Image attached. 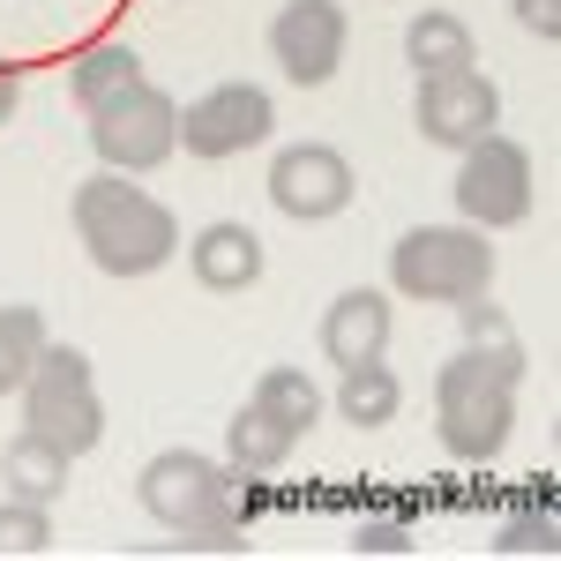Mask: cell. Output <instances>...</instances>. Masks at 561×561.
Listing matches in <instances>:
<instances>
[{"mask_svg":"<svg viewBox=\"0 0 561 561\" xmlns=\"http://www.w3.org/2000/svg\"><path fill=\"white\" fill-rule=\"evenodd\" d=\"M517 382H524V345H465L457 359H442L434 375V434L457 465H494L510 449L517 427Z\"/></svg>","mask_w":561,"mask_h":561,"instance_id":"cell-1","label":"cell"},{"mask_svg":"<svg viewBox=\"0 0 561 561\" xmlns=\"http://www.w3.org/2000/svg\"><path fill=\"white\" fill-rule=\"evenodd\" d=\"M76 240H83V255L105 270V277H150V270H165L180 255V217L150 195V187H135L128 173H98L76 187Z\"/></svg>","mask_w":561,"mask_h":561,"instance_id":"cell-2","label":"cell"},{"mask_svg":"<svg viewBox=\"0 0 561 561\" xmlns=\"http://www.w3.org/2000/svg\"><path fill=\"white\" fill-rule=\"evenodd\" d=\"M389 285L404 300H442L465 307L494 285V240L479 225H412L389 248Z\"/></svg>","mask_w":561,"mask_h":561,"instance_id":"cell-3","label":"cell"},{"mask_svg":"<svg viewBox=\"0 0 561 561\" xmlns=\"http://www.w3.org/2000/svg\"><path fill=\"white\" fill-rule=\"evenodd\" d=\"M23 427L45 434L53 449L83 457L105 442V404H98V382H90V352L76 345H45L31 382H23Z\"/></svg>","mask_w":561,"mask_h":561,"instance_id":"cell-4","label":"cell"},{"mask_svg":"<svg viewBox=\"0 0 561 561\" xmlns=\"http://www.w3.org/2000/svg\"><path fill=\"white\" fill-rule=\"evenodd\" d=\"M90 150H98L105 173H158L180 150V105L165 90L135 83L128 98H113V105L90 113Z\"/></svg>","mask_w":561,"mask_h":561,"instance_id":"cell-5","label":"cell"},{"mask_svg":"<svg viewBox=\"0 0 561 561\" xmlns=\"http://www.w3.org/2000/svg\"><path fill=\"white\" fill-rule=\"evenodd\" d=\"M457 210L479 232H510V225L531 217V158H524V142H510L502 128L479 135L465 150V165H457Z\"/></svg>","mask_w":561,"mask_h":561,"instance_id":"cell-6","label":"cell"},{"mask_svg":"<svg viewBox=\"0 0 561 561\" xmlns=\"http://www.w3.org/2000/svg\"><path fill=\"white\" fill-rule=\"evenodd\" d=\"M270 128H277V105H270L262 83H217L195 105H180V150L187 158H210V165L270 142Z\"/></svg>","mask_w":561,"mask_h":561,"instance_id":"cell-7","label":"cell"},{"mask_svg":"<svg viewBox=\"0 0 561 561\" xmlns=\"http://www.w3.org/2000/svg\"><path fill=\"white\" fill-rule=\"evenodd\" d=\"M345 38H352V23L337 0H285L270 15V60L285 68V83H300V90H322L345 68Z\"/></svg>","mask_w":561,"mask_h":561,"instance_id":"cell-8","label":"cell"},{"mask_svg":"<svg viewBox=\"0 0 561 561\" xmlns=\"http://www.w3.org/2000/svg\"><path fill=\"white\" fill-rule=\"evenodd\" d=\"M135 486H142V510L165 524V531L225 517V465L203 457V449H158Z\"/></svg>","mask_w":561,"mask_h":561,"instance_id":"cell-9","label":"cell"},{"mask_svg":"<svg viewBox=\"0 0 561 561\" xmlns=\"http://www.w3.org/2000/svg\"><path fill=\"white\" fill-rule=\"evenodd\" d=\"M502 121V90L479 68H457V76H420V98H412V128L442 142V150H472L479 135H494Z\"/></svg>","mask_w":561,"mask_h":561,"instance_id":"cell-10","label":"cell"},{"mask_svg":"<svg viewBox=\"0 0 561 561\" xmlns=\"http://www.w3.org/2000/svg\"><path fill=\"white\" fill-rule=\"evenodd\" d=\"M270 203L293 217V225L337 217L352 203L345 150H330V142H293V150H277V165H270Z\"/></svg>","mask_w":561,"mask_h":561,"instance_id":"cell-11","label":"cell"},{"mask_svg":"<svg viewBox=\"0 0 561 561\" xmlns=\"http://www.w3.org/2000/svg\"><path fill=\"white\" fill-rule=\"evenodd\" d=\"M187 270H195V285L203 293H248L262 277V240L255 225H240V217H217L203 225L195 240H187Z\"/></svg>","mask_w":561,"mask_h":561,"instance_id":"cell-12","label":"cell"},{"mask_svg":"<svg viewBox=\"0 0 561 561\" xmlns=\"http://www.w3.org/2000/svg\"><path fill=\"white\" fill-rule=\"evenodd\" d=\"M389 352V300L382 293H337L330 314H322V359H337V367H367V359H382Z\"/></svg>","mask_w":561,"mask_h":561,"instance_id":"cell-13","label":"cell"},{"mask_svg":"<svg viewBox=\"0 0 561 561\" xmlns=\"http://www.w3.org/2000/svg\"><path fill=\"white\" fill-rule=\"evenodd\" d=\"M68 449H53L45 434H15L8 449H0V486L15 494V502H38V510H60V494H68Z\"/></svg>","mask_w":561,"mask_h":561,"instance_id":"cell-14","label":"cell"},{"mask_svg":"<svg viewBox=\"0 0 561 561\" xmlns=\"http://www.w3.org/2000/svg\"><path fill=\"white\" fill-rule=\"evenodd\" d=\"M135 83H142V53H135L128 38H98V45H83V53L68 60V98H76L83 113L128 98Z\"/></svg>","mask_w":561,"mask_h":561,"instance_id":"cell-15","label":"cell"},{"mask_svg":"<svg viewBox=\"0 0 561 561\" xmlns=\"http://www.w3.org/2000/svg\"><path fill=\"white\" fill-rule=\"evenodd\" d=\"M404 60H412V76H457V68H472V31H465V15H449V8H427V15H412V31H404Z\"/></svg>","mask_w":561,"mask_h":561,"instance_id":"cell-16","label":"cell"},{"mask_svg":"<svg viewBox=\"0 0 561 561\" xmlns=\"http://www.w3.org/2000/svg\"><path fill=\"white\" fill-rule=\"evenodd\" d=\"M293 442H300V434L277 427V420L262 412L255 397H248V404L225 420V457H232V472H255V479H262V472H277V465L293 457Z\"/></svg>","mask_w":561,"mask_h":561,"instance_id":"cell-17","label":"cell"},{"mask_svg":"<svg viewBox=\"0 0 561 561\" xmlns=\"http://www.w3.org/2000/svg\"><path fill=\"white\" fill-rule=\"evenodd\" d=\"M337 412H345L352 427H389V420L404 412V382L389 375L382 359H367V367H345V389H337Z\"/></svg>","mask_w":561,"mask_h":561,"instance_id":"cell-18","label":"cell"},{"mask_svg":"<svg viewBox=\"0 0 561 561\" xmlns=\"http://www.w3.org/2000/svg\"><path fill=\"white\" fill-rule=\"evenodd\" d=\"M38 352H45V314L38 307H0V397H15L31 382Z\"/></svg>","mask_w":561,"mask_h":561,"instance_id":"cell-19","label":"cell"},{"mask_svg":"<svg viewBox=\"0 0 561 561\" xmlns=\"http://www.w3.org/2000/svg\"><path fill=\"white\" fill-rule=\"evenodd\" d=\"M255 404L277 420V427H293V434H307L314 420H322V389L307 382L300 367H270V375L255 382Z\"/></svg>","mask_w":561,"mask_h":561,"instance_id":"cell-20","label":"cell"},{"mask_svg":"<svg viewBox=\"0 0 561 561\" xmlns=\"http://www.w3.org/2000/svg\"><path fill=\"white\" fill-rule=\"evenodd\" d=\"M53 547V510H38V502H0V554H45Z\"/></svg>","mask_w":561,"mask_h":561,"instance_id":"cell-21","label":"cell"},{"mask_svg":"<svg viewBox=\"0 0 561 561\" xmlns=\"http://www.w3.org/2000/svg\"><path fill=\"white\" fill-rule=\"evenodd\" d=\"M554 547H561V517H554V510H539V502L517 510V517L494 531V554H554Z\"/></svg>","mask_w":561,"mask_h":561,"instance_id":"cell-22","label":"cell"},{"mask_svg":"<svg viewBox=\"0 0 561 561\" xmlns=\"http://www.w3.org/2000/svg\"><path fill=\"white\" fill-rule=\"evenodd\" d=\"M412 517L404 510H382V517H359L352 524V554H412Z\"/></svg>","mask_w":561,"mask_h":561,"instance_id":"cell-23","label":"cell"},{"mask_svg":"<svg viewBox=\"0 0 561 561\" xmlns=\"http://www.w3.org/2000/svg\"><path fill=\"white\" fill-rule=\"evenodd\" d=\"M180 554H248L255 539H248V524L240 517H210V524H187V531H173Z\"/></svg>","mask_w":561,"mask_h":561,"instance_id":"cell-24","label":"cell"},{"mask_svg":"<svg viewBox=\"0 0 561 561\" xmlns=\"http://www.w3.org/2000/svg\"><path fill=\"white\" fill-rule=\"evenodd\" d=\"M517 23L531 31V38H561V0H517Z\"/></svg>","mask_w":561,"mask_h":561,"instance_id":"cell-25","label":"cell"},{"mask_svg":"<svg viewBox=\"0 0 561 561\" xmlns=\"http://www.w3.org/2000/svg\"><path fill=\"white\" fill-rule=\"evenodd\" d=\"M15 105H23V83H15V76H8V68H0V128H8V121H15Z\"/></svg>","mask_w":561,"mask_h":561,"instance_id":"cell-26","label":"cell"}]
</instances>
